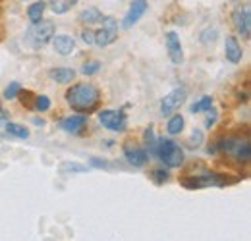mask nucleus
Segmentation results:
<instances>
[{
  "mask_svg": "<svg viewBox=\"0 0 251 241\" xmlns=\"http://www.w3.org/2000/svg\"><path fill=\"white\" fill-rule=\"evenodd\" d=\"M147 10H149V2L147 0H131L129 10H127V14L124 16V20H122V27L124 29H131L145 16Z\"/></svg>",
  "mask_w": 251,
  "mask_h": 241,
  "instance_id": "10",
  "label": "nucleus"
},
{
  "mask_svg": "<svg viewBox=\"0 0 251 241\" xmlns=\"http://www.w3.org/2000/svg\"><path fill=\"white\" fill-rule=\"evenodd\" d=\"M100 68H102V64L99 60H89L83 64V68H81V73L83 75H95V73H99L100 72Z\"/></svg>",
  "mask_w": 251,
  "mask_h": 241,
  "instance_id": "24",
  "label": "nucleus"
},
{
  "mask_svg": "<svg viewBox=\"0 0 251 241\" xmlns=\"http://www.w3.org/2000/svg\"><path fill=\"white\" fill-rule=\"evenodd\" d=\"M91 164H93V166H97V168H106V166H108L104 160L100 162V158H91Z\"/></svg>",
  "mask_w": 251,
  "mask_h": 241,
  "instance_id": "32",
  "label": "nucleus"
},
{
  "mask_svg": "<svg viewBox=\"0 0 251 241\" xmlns=\"http://www.w3.org/2000/svg\"><path fill=\"white\" fill-rule=\"evenodd\" d=\"M184 125H186L184 116L182 114H174L166 123V131H168V135H180L184 131Z\"/></svg>",
  "mask_w": 251,
  "mask_h": 241,
  "instance_id": "21",
  "label": "nucleus"
},
{
  "mask_svg": "<svg viewBox=\"0 0 251 241\" xmlns=\"http://www.w3.org/2000/svg\"><path fill=\"white\" fill-rule=\"evenodd\" d=\"M87 168L85 166H81V164H70V162H66L60 166V174H66V172H85Z\"/></svg>",
  "mask_w": 251,
  "mask_h": 241,
  "instance_id": "29",
  "label": "nucleus"
},
{
  "mask_svg": "<svg viewBox=\"0 0 251 241\" xmlns=\"http://www.w3.org/2000/svg\"><path fill=\"white\" fill-rule=\"evenodd\" d=\"M45 10H47V2H43V0L33 2L31 6L27 8V18L31 20V24H37V22H41V20H43Z\"/></svg>",
  "mask_w": 251,
  "mask_h": 241,
  "instance_id": "20",
  "label": "nucleus"
},
{
  "mask_svg": "<svg viewBox=\"0 0 251 241\" xmlns=\"http://www.w3.org/2000/svg\"><path fill=\"white\" fill-rule=\"evenodd\" d=\"M50 106H52V102H50V98H49L47 95H39V96H35L33 108H35L37 112H49Z\"/></svg>",
  "mask_w": 251,
  "mask_h": 241,
  "instance_id": "23",
  "label": "nucleus"
},
{
  "mask_svg": "<svg viewBox=\"0 0 251 241\" xmlns=\"http://www.w3.org/2000/svg\"><path fill=\"white\" fill-rule=\"evenodd\" d=\"M180 183L186 189L193 191V189H205V187H224L230 183V180L217 172H203V174H195V176H186L180 180Z\"/></svg>",
  "mask_w": 251,
  "mask_h": 241,
  "instance_id": "3",
  "label": "nucleus"
},
{
  "mask_svg": "<svg viewBox=\"0 0 251 241\" xmlns=\"http://www.w3.org/2000/svg\"><path fill=\"white\" fill-rule=\"evenodd\" d=\"M166 50L172 64H182L184 62V48H182V41L178 37L176 31H168L166 33Z\"/></svg>",
  "mask_w": 251,
  "mask_h": 241,
  "instance_id": "11",
  "label": "nucleus"
},
{
  "mask_svg": "<svg viewBox=\"0 0 251 241\" xmlns=\"http://www.w3.org/2000/svg\"><path fill=\"white\" fill-rule=\"evenodd\" d=\"M54 31H56V27H54L52 22H49V20H41V22L33 24L31 27L27 29V33H25V41L31 45L33 48H41V47H45V45H49V43L52 41Z\"/></svg>",
  "mask_w": 251,
  "mask_h": 241,
  "instance_id": "4",
  "label": "nucleus"
},
{
  "mask_svg": "<svg viewBox=\"0 0 251 241\" xmlns=\"http://www.w3.org/2000/svg\"><path fill=\"white\" fill-rule=\"evenodd\" d=\"M52 47H54V52H58L60 56H70L75 50V41L70 35H56L52 37Z\"/></svg>",
  "mask_w": 251,
  "mask_h": 241,
  "instance_id": "14",
  "label": "nucleus"
},
{
  "mask_svg": "<svg viewBox=\"0 0 251 241\" xmlns=\"http://www.w3.org/2000/svg\"><path fill=\"white\" fill-rule=\"evenodd\" d=\"M66 100L75 112L89 114L97 108V104L100 100V91L97 89L93 83H77L66 91Z\"/></svg>",
  "mask_w": 251,
  "mask_h": 241,
  "instance_id": "1",
  "label": "nucleus"
},
{
  "mask_svg": "<svg viewBox=\"0 0 251 241\" xmlns=\"http://www.w3.org/2000/svg\"><path fill=\"white\" fill-rule=\"evenodd\" d=\"M203 139H205L203 131H201V129H193V131H191V137H189V147H191V149H197L199 145H203Z\"/></svg>",
  "mask_w": 251,
  "mask_h": 241,
  "instance_id": "26",
  "label": "nucleus"
},
{
  "mask_svg": "<svg viewBox=\"0 0 251 241\" xmlns=\"http://www.w3.org/2000/svg\"><path fill=\"white\" fill-rule=\"evenodd\" d=\"M213 104H215V98L211 96V95H205V96H201L195 104H191V114H199V112H207L209 108H213Z\"/></svg>",
  "mask_w": 251,
  "mask_h": 241,
  "instance_id": "22",
  "label": "nucleus"
},
{
  "mask_svg": "<svg viewBox=\"0 0 251 241\" xmlns=\"http://www.w3.org/2000/svg\"><path fill=\"white\" fill-rule=\"evenodd\" d=\"M77 20L81 22V24H85V25H93V24H100V20H102V12L99 10V8H87V10H83V12H79V16H77Z\"/></svg>",
  "mask_w": 251,
  "mask_h": 241,
  "instance_id": "17",
  "label": "nucleus"
},
{
  "mask_svg": "<svg viewBox=\"0 0 251 241\" xmlns=\"http://www.w3.org/2000/svg\"><path fill=\"white\" fill-rule=\"evenodd\" d=\"M168 180H170L168 170H164V168H157V170H153V181H155V183L162 185V183H166Z\"/></svg>",
  "mask_w": 251,
  "mask_h": 241,
  "instance_id": "27",
  "label": "nucleus"
},
{
  "mask_svg": "<svg viewBox=\"0 0 251 241\" xmlns=\"http://www.w3.org/2000/svg\"><path fill=\"white\" fill-rule=\"evenodd\" d=\"M81 39H83V43L85 45H95V31L93 29H83L81 31Z\"/></svg>",
  "mask_w": 251,
  "mask_h": 241,
  "instance_id": "31",
  "label": "nucleus"
},
{
  "mask_svg": "<svg viewBox=\"0 0 251 241\" xmlns=\"http://www.w3.org/2000/svg\"><path fill=\"white\" fill-rule=\"evenodd\" d=\"M232 24L238 31V35L242 39H250L251 37V10L250 6H240L232 12Z\"/></svg>",
  "mask_w": 251,
  "mask_h": 241,
  "instance_id": "9",
  "label": "nucleus"
},
{
  "mask_svg": "<svg viewBox=\"0 0 251 241\" xmlns=\"http://www.w3.org/2000/svg\"><path fill=\"white\" fill-rule=\"evenodd\" d=\"M234 158H236V162H240V164H250L251 160V145L248 139H244V141H240L238 139V143H236V147H234Z\"/></svg>",
  "mask_w": 251,
  "mask_h": 241,
  "instance_id": "16",
  "label": "nucleus"
},
{
  "mask_svg": "<svg viewBox=\"0 0 251 241\" xmlns=\"http://www.w3.org/2000/svg\"><path fill=\"white\" fill-rule=\"evenodd\" d=\"M224 56L230 64H240L242 62L244 50H242V45L238 43V37L226 35V39H224Z\"/></svg>",
  "mask_w": 251,
  "mask_h": 241,
  "instance_id": "12",
  "label": "nucleus"
},
{
  "mask_svg": "<svg viewBox=\"0 0 251 241\" xmlns=\"http://www.w3.org/2000/svg\"><path fill=\"white\" fill-rule=\"evenodd\" d=\"M87 125V114H72L60 121V127L68 133H81Z\"/></svg>",
  "mask_w": 251,
  "mask_h": 241,
  "instance_id": "13",
  "label": "nucleus"
},
{
  "mask_svg": "<svg viewBox=\"0 0 251 241\" xmlns=\"http://www.w3.org/2000/svg\"><path fill=\"white\" fill-rule=\"evenodd\" d=\"M6 133L12 135V137H18V139H27L31 135L25 125L16 123V121H6Z\"/></svg>",
  "mask_w": 251,
  "mask_h": 241,
  "instance_id": "19",
  "label": "nucleus"
},
{
  "mask_svg": "<svg viewBox=\"0 0 251 241\" xmlns=\"http://www.w3.org/2000/svg\"><path fill=\"white\" fill-rule=\"evenodd\" d=\"M186 98H188V89L186 87H176V89H172L170 93H166L164 98L160 100V114L162 116L174 114L176 110L182 108V104L186 102Z\"/></svg>",
  "mask_w": 251,
  "mask_h": 241,
  "instance_id": "7",
  "label": "nucleus"
},
{
  "mask_svg": "<svg viewBox=\"0 0 251 241\" xmlns=\"http://www.w3.org/2000/svg\"><path fill=\"white\" fill-rule=\"evenodd\" d=\"M124 158L129 166L133 168H143L149 162V152L145 147L137 145L135 141H126L124 143Z\"/></svg>",
  "mask_w": 251,
  "mask_h": 241,
  "instance_id": "8",
  "label": "nucleus"
},
{
  "mask_svg": "<svg viewBox=\"0 0 251 241\" xmlns=\"http://www.w3.org/2000/svg\"><path fill=\"white\" fill-rule=\"evenodd\" d=\"M75 75H77V73H75L72 68H52V70L49 72V77H50L52 81L60 83V85L72 83V81L75 79Z\"/></svg>",
  "mask_w": 251,
  "mask_h": 241,
  "instance_id": "15",
  "label": "nucleus"
},
{
  "mask_svg": "<svg viewBox=\"0 0 251 241\" xmlns=\"http://www.w3.org/2000/svg\"><path fill=\"white\" fill-rule=\"evenodd\" d=\"M207 112H209V116H207V120H205V129H211V127L217 123V120H219V112H217L215 108H209Z\"/></svg>",
  "mask_w": 251,
  "mask_h": 241,
  "instance_id": "30",
  "label": "nucleus"
},
{
  "mask_svg": "<svg viewBox=\"0 0 251 241\" xmlns=\"http://www.w3.org/2000/svg\"><path fill=\"white\" fill-rule=\"evenodd\" d=\"M217 35H219V31L217 29H205L203 33H201V43H203V45L215 43V41H217Z\"/></svg>",
  "mask_w": 251,
  "mask_h": 241,
  "instance_id": "28",
  "label": "nucleus"
},
{
  "mask_svg": "<svg viewBox=\"0 0 251 241\" xmlns=\"http://www.w3.org/2000/svg\"><path fill=\"white\" fill-rule=\"evenodd\" d=\"M99 123L104 129H108V131L120 133V131H124L126 125H127V116H126L122 110L106 108V110H100L99 112Z\"/></svg>",
  "mask_w": 251,
  "mask_h": 241,
  "instance_id": "6",
  "label": "nucleus"
},
{
  "mask_svg": "<svg viewBox=\"0 0 251 241\" xmlns=\"http://www.w3.org/2000/svg\"><path fill=\"white\" fill-rule=\"evenodd\" d=\"M155 158H158L168 168H180L184 164V160H186V154H184V149L176 141L158 139L157 149H155Z\"/></svg>",
  "mask_w": 251,
  "mask_h": 241,
  "instance_id": "2",
  "label": "nucleus"
},
{
  "mask_svg": "<svg viewBox=\"0 0 251 241\" xmlns=\"http://www.w3.org/2000/svg\"><path fill=\"white\" fill-rule=\"evenodd\" d=\"M20 91H22V85H20L18 81H12V83L4 89V98H6V100H14V98L20 95Z\"/></svg>",
  "mask_w": 251,
  "mask_h": 241,
  "instance_id": "25",
  "label": "nucleus"
},
{
  "mask_svg": "<svg viewBox=\"0 0 251 241\" xmlns=\"http://www.w3.org/2000/svg\"><path fill=\"white\" fill-rule=\"evenodd\" d=\"M77 2L79 0H49V6L56 16H62V14H68Z\"/></svg>",
  "mask_w": 251,
  "mask_h": 241,
  "instance_id": "18",
  "label": "nucleus"
},
{
  "mask_svg": "<svg viewBox=\"0 0 251 241\" xmlns=\"http://www.w3.org/2000/svg\"><path fill=\"white\" fill-rule=\"evenodd\" d=\"M24 2H25V0H24Z\"/></svg>",
  "mask_w": 251,
  "mask_h": 241,
  "instance_id": "34",
  "label": "nucleus"
},
{
  "mask_svg": "<svg viewBox=\"0 0 251 241\" xmlns=\"http://www.w3.org/2000/svg\"><path fill=\"white\" fill-rule=\"evenodd\" d=\"M100 24H102V29L95 31V45L104 48L118 39V22L112 16H102Z\"/></svg>",
  "mask_w": 251,
  "mask_h": 241,
  "instance_id": "5",
  "label": "nucleus"
},
{
  "mask_svg": "<svg viewBox=\"0 0 251 241\" xmlns=\"http://www.w3.org/2000/svg\"><path fill=\"white\" fill-rule=\"evenodd\" d=\"M33 123H35V125H45V121L39 120V118H33Z\"/></svg>",
  "mask_w": 251,
  "mask_h": 241,
  "instance_id": "33",
  "label": "nucleus"
}]
</instances>
